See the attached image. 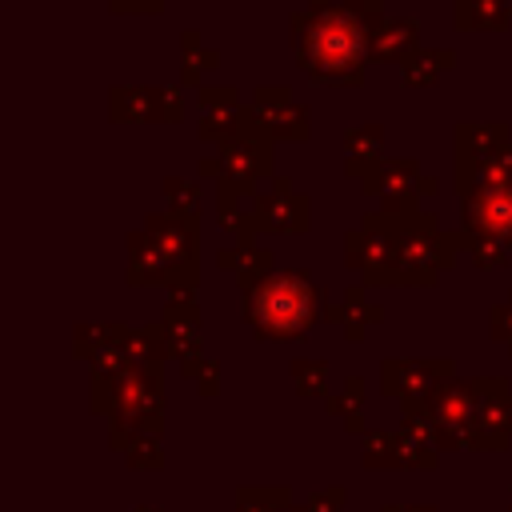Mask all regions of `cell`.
Here are the masks:
<instances>
[{"label": "cell", "mask_w": 512, "mask_h": 512, "mask_svg": "<svg viewBox=\"0 0 512 512\" xmlns=\"http://www.w3.org/2000/svg\"><path fill=\"white\" fill-rule=\"evenodd\" d=\"M384 12L304 8L292 16L296 68L324 88H360L372 64V28Z\"/></svg>", "instance_id": "cell-1"}, {"label": "cell", "mask_w": 512, "mask_h": 512, "mask_svg": "<svg viewBox=\"0 0 512 512\" xmlns=\"http://www.w3.org/2000/svg\"><path fill=\"white\" fill-rule=\"evenodd\" d=\"M328 292L304 268H276L264 284L244 292L240 316L256 332V340H304L316 320L328 316Z\"/></svg>", "instance_id": "cell-2"}, {"label": "cell", "mask_w": 512, "mask_h": 512, "mask_svg": "<svg viewBox=\"0 0 512 512\" xmlns=\"http://www.w3.org/2000/svg\"><path fill=\"white\" fill-rule=\"evenodd\" d=\"M380 220L396 236V288H432L440 272H448L464 256V228L444 232L436 212H380Z\"/></svg>", "instance_id": "cell-3"}, {"label": "cell", "mask_w": 512, "mask_h": 512, "mask_svg": "<svg viewBox=\"0 0 512 512\" xmlns=\"http://www.w3.org/2000/svg\"><path fill=\"white\" fill-rule=\"evenodd\" d=\"M92 412L128 420L136 436H164V368H128L116 380H92Z\"/></svg>", "instance_id": "cell-4"}, {"label": "cell", "mask_w": 512, "mask_h": 512, "mask_svg": "<svg viewBox=\"0 0 512 512\" xmlns=\"http://www.w3.org/2000/svg\"><path fill=\"white\" fill-rule=\"evenodd\" d=\"M216 156H220V196H236V200H252L260 192V180H272L276 168H272V136L260 132L252 124V116L244 112V128L216 144Z\"/></svg>", "instance_id": "cell-5"}, {"label": "cell", "mask_w": 512, "mask_h": 512, "mask_svg": "<svg viewBox=\"0 0 512 512\" xmlns=\"http://www.w3.org/2000/svg\"><path fill=\"white\" fill-rule=\"evenodd\" d=\"M360 192L380 200V212L400 216V212H420V200L436 196L440 184L424 176L412 156H384L360 172Z\"/></svg>", "instance_id": "cell-6"}, {"label": "cell", "mask_w": 512, "mask_h": 512, "mask_svg": "<svg viewBox=\"0 0 512 512\" xmlns=\"http://www.w3.org/2000/svg\"><path fill=\"white\" fill-rule=\"evenodd\" d=\"M168 260V288H200V216L180 212H148L144 224Z\"/></svg>", "instance_id": "cell-7"}, {"label": "cell", "mask_w": 512, "mask_h": 512, "mask_svg": "<svg viewBox=\"0 0 512 512\" xmlns=\"http://www.w3.org/2000/svg\"><path fill=\"white\" fill-rule=\"evenodd\" d=\"M344 264L360 272L364 288H396V236L380 220V212H368L360 228L344 236Z\"/></svg>", "instance_id": "cell-8"}, {"label": "cell", "mask_w": 512, "mask_h": 512, "mask_svg": "<svg viewBox=\"0 0 512 512\" xmlns=\"http://www.w3.org/2000/svg\"><path fill=\"white\" fill-rule=\"evenodd\" d=\"M160 324H164V336H168V352L180 364V376L196 380L200 364L208 360L200 352V296H196V288H172L168 300H164Z\"/></svg>", "instance_id": "cell-9"}, {"label": "cell", "mask_w": 512, "mask_h": 512, "mask_svg": "<svg viewBox=\"0 0 512 512\" xmlns=\"http://www.w3.org/2000/svg\"><path fill=\"white\" fill-rule=\"evenodd\" d=\"M456 364L448 356H388L380 360V392L400 404L428 400L444 380H452Z\"/></svg>", "instance_id": "cell-10"}, {"label": "cell", "mask_w": 512, "mask_h": 512, "mask_svg": "<svg viewBox=\"0 0 512 512\" xmlns=\"http://www.w3.org/2000/svg\"><path fill=\"white\" fill-rule=\"evenodd\" d=\"M244 112H248L252 124H256L260 132H268L272 140L296 144V140H308V136H312V116H308V108L296 104L292 92L280 88V84L256 88V92H252V104H244Z\"/></svg>", "instance_id": "cell-11"}, {"label": "cell", "mask_w": 512, "mask_h": 512, "mask_svg": "<svg viewBox=\"0 0 512 512\" xmlns=\"http://www.w3.org/2000/svg\"><path fill=\"white\" fill-rule=\"evenodd\" d=\"M476 380V452H504L512 444V384L504 376Z\"/></svg>", "instance_id": "cell-12"}, {"label": "cell", "mask_w": 512, "mask_h": 512, "mask_svg": "<svg viewBox=\"0 0 512 512\" xmlns=\"http://www.w3.org/2000/svg\"><path fill=\"white\" fill-rule=\"evenodd\" d=\"M252 208L260 220V236H300L312 224V200L296 192L288 176H272L268 192L252 196Z\"/></svg>", "instance_id": "cell-13"}, {"label": "cell", "mask_w": 512, "mask_h": 512, "mask_svg": "<svg viewBox=\"0 0 512 512\" xmlns=\"http://www.w3.org/2000/svg\"><path fill=\"white\" fill-rule=\"evenodd\" d=\"M460 228L468 236H488V240H500L504 248H512V188H496V192H480V196L464 200Z\"/></svg>", "instance_id": "cell-14"}, {"label": "cell", "mask_w": 512, "mask_h": 512, "mask_svg": "<svg viewBox=\"0 0 512 512\" xmlns=\"http://www.w3.org/2000/svg\"><path fill=\"white\" fill-rule=\"evenodd\" d=\"M216 268L232 272V280H236V288L244 296V292H252L256 284H264L276 272V252L256 244V240H232V244H224L216 252Z\"/></svg>", "instance_id": "cell-15"}, {"label": "cell", "mask_w": 512, "mask_h": 512, "mask_svg": "<svg viewBox=\"0 0 512 512\" xmlns=\"http://www.w3.org/2000/svg\"><path fill=\"white\" fill-rule=\"evenodd\" d=\"M496 188H512V148L488 160H460L452 172V192L460 196V204L480 192H496Z\"/></svg>", "instance_id": "cell-16"}, {"label": "cell", "mask_w": 512, "mask_h": 512, "mask_svg": "<svg viewBox=\"0 0 512 512\" xmlns=\"http://www.w3.org/2000/svg\"><path fill=\"white\" fill-rule=\"evenodd\" d=\"M512 148V132L504 120H460L452 128V156L460 160H488Z\"/></svg>", "instance_id": "cell-17"}, {"label": "cell", "mask_w": 512, "mask_h": 512, "mask_svg": "<svg viewBox=\"0 0 512 512\" xmlns=\"http://www.w3.org/2000/svg\"><path fill=\"white\" fill-rule=\"evenodd\" d=\"M440 460V444H436V428L424 412H404L400 428H396V468H436Z\"/></svg>", "instance_id": "cell-18"}, {"label": "cell", "mask_w": 512, "mask_h": 512, "mask_svg": "<svg viewBox=\"0 0 512 512\" xmlns=\"http://www.w3.org/2000/svg\"><path fill=\"white\" fill-rule=\"evenodd\" d=\"M420 48V20L412 16H380L372 28V60L376 64H404Z\"/></svg>", "instance_id": "cell-19"}, {"label": "cell", "mask_w": 512, "mask_h": 512, "mask_svg": "<svg viewBox=\"0 0 512 512\" xmlns=\"http://www.w3.org/2000/svg\"><path fill=\"white\" fill-rule=\"evenodd\" d=\"M124 244H128V272H124V280L132 288H160V284L168 288V260L160 256L152 232L136 228V232H128Z\"/></svg>", "instance_id": "cell-20"}, {"label": "cell", "mask_w": 512, "mask_h": 512, "mask_svg": "<svg viewBox=\"0 0 512 512\" xmlns=\"http://www.w3.org/2000/svg\"><path fill=\"white\" fill-rule=\"evenodd\" d=\"M324 320H328V324H340L348 344H360V340L368 336V328L384 320V312H380L376 304H368V288H364V284H348V288H344V300L332 304Z\"/></svg>", "instance_id": "cell-21"}, {"label": "cell", "mask_w": 512, "mask_h": 512, "mask_svg": "<svg viewBox=\"0 0 512 512\" xmlns=\"http://www.w3.org/2000/svg\"><path fill=\"white\" fill-rule=\"evenodd\" d=\"M452 68H456V52L452 48H416L400 64V80L408 88H436Z\"/></svg>", "instance_id": "cell-22"}, {"label": "cell", "mask_w": 512, "mask_h": 512, "mask_svg": "<svg viewBox=\"0 0 512 512\" xmlns=\"http://www.w3.org/2000/svg\"><path fill=\"white\" fill-rule=\"evenodd\" d=\"M344 148H348L344 176H356V180H360V172H364L368 164L384 160V128H380L376 120H368V124H352V128L344 132Z\"/></svg>", "instance_id": "cell-23"}, {"label": "cell", "mask_w": 512, "mask_h": 512, "mask_svg": "<svg viewBox=\"0 0 512 512\" xmlns=\"http://www.w3.org/2000/svg\"><path fill=\"white\" fill-rule=\"evenodd\" d=\"M452 24L456 32H504L512 12L500 0H452Z\"/></svg>", "instance_id": "cell-24"}, {"label": "cell", "mask_w": 512, "mask_h": 512, "mask_svg": "<svg viewBox=\"0 0 512 512\" xmlns=\"http://www.w3.org/2000/svg\"><path fill=\"white\" fill-rule=\"evenodd\" d=\"M212 68H220V52L204 48L196 28H184L180 32V84L196 92V88H204V72H212Z\"/></svg>", "instance_id": "cell-25"}, {"label": "cell", "mask_w": 512, "mask_h": 512, "mask_svg": "<svg viewBox=\"0 0 512 512\" xmlns=\"http://www.w3.org/2000/svg\"><path fill=\"white\" fill-rule=\"evenodd\" d=\"M108 116L116 124H152V84H112L108 92Z\"/></svg>", "instance_id": "cell-26"}, {"label": "cell", "mask_w": 512, "mask_h": 512, "mask_svg": "<svg viewBox=\"0 0 512 512\" xmlns=\"http://www.w3.org/2000/svg\"><path fill=\"white\" fill-rule=\"evenodd\" d=\"M128 332H132V328H128V324H116V320H104V324H88V320H80V324L72 328V356L92 360L100 348L124 344Z\"/></svg>", "instance_id": "cell-27"}, {"label": "cell", "mask_w": 512, "mask_h": 512, "mask_svg": "<svg viewBox=\"0 0 512 512\" xmlns=\"http://www.w3.org/2000/svg\"><path fill=\"white\" fill-rule=\"evenodd\" d=\"M292 508V492L284 484H240L236 512H284Z\"/></svg>", "instance_id": "cell-28"}, {"label": "cell", "mask_w": 512, "mask_h": 512, "mask_svg": "<svg viewBox=\"0 0 512 512\" xmlns=\"http://www.w3.org/2000/svg\"><path fill=\"white\" fill-rule=\"evenodd\" d=\"M244 128V108H212L196 116V136L208 144H224Z\"/></svg>", "instance_id": "cell-29"}, {"label": "cell", "mask_w": 512, "mask_h": 512, "mask_svg": "<svg viewBox=\"0 0 512 512\" xmlns=\"http://www.w3.org/2000/svg\"><path fill=\"white\" fill-rule=\"evenodd\" d=\"M288 368H292V388H296V396H304V400H328V364H324V360L296 356Z\"/></svg>", "instance_id": "cell-30"}, {"label": "cell", "mask_w": 512, "mask_h": 512, "mask_svg": "<svg viewBox=\"0 0 512 512\" xmlns=\"http://www.w3.org/2000/svg\"><path fill=\"white\" fill-rule=\"evenodd\" d=\"M364 392H368V380H364V376H344L340 392H332V396L324 400V412L336 416V420L364 416Z\"/></svg>", "instance_id": "cell-31"}, {"label": "cell", "mask_w": 512, "mask_h": 512, "mask_svg": "<svg viewBox=\"0 0 512 512\" xmlns=\"http://www.w3.org/2000/svg\"><path fill=\"white\" fill-rule=\"evenodd\" d=\"M184 112V84H152V124H180Z\"/></svg>", "instance_id": "cell-32"}, {"label": "cell", "mask_w": 512, "mask_h": 512, "mask_svg": "<svg viewBox=\"0 0 512 512\" xmlns=\"http://www.w3.org/2000/svg\"><path fill=\"white\" fill-rule=\"evenodd\" d=\"M360 460L364 468H396V432L368 428L360 436Z\"/></svg>", "instance_id": "cell-33"}, {"label": "cell", "mask_w": 512, "mask_h": 512, "mask_svg": "<svg viewBox=\"0 0 512 512\" xmlns=\"http://www.w3.org/2000/svg\"><path fill=\"white\" fill-rule=\"evenodd\" d=\"M124 464L128 468H140V472H156V468H164V436H152V432H144V436H136L124 452Z\"/></svg>", "instance_id": "cell-34"}, {"label": "cell", "mask_w": 512, "mask_h": 512, "mask_svg": "<svg viewBox=\"0 0 512 512\" xmlns=\"http://www.w3.org/2000/svg\"><path fill=\"white\" fill-rule=\"evenodd\" d=\"M196 208H200V184H196V180L168 176V180H164V212L196 216Z\"/></svg>", "instance_id": "cell-35"}, {"label": "cell", "mask_w": 512, "mask_h": 512, "mask_svg": "<svg viewBox=\"0 0 512 512\" xmlns=\"http://www.w3.org/2000/svg\"><path fill=\"white\" fill-rule=\"evenodd\" d=\"M464 236H468V232H464ZM464 256H468L480 272H488V268H504V264H508V256H512V248H504L500 240H488V236H468Z\"/></svg>", "instance_id": "cell-36"}, {"label": "cell", "mask_w": 512, "mask_h": 512, "mask_svg": "<svg viewBox=\"0 0 512 512\" xmlns=\"http://www.w3.org/2000/svg\"><path fill=\"white\" fill-rule=\"evenodd\" d=\"M212 108H244L240 104V88L236 84H204L196 88V112H212Z\"/></svg>", "instance_id": "cell-37"}, {"label": "cell", "mask_w": 512, "mask_h": 512, "mask_svg": "<svg viewBox=\"0 0 512 512\" xmlns=\"http://www.w3.org/2000/svg\"><path fill=\"white\" fill-rule=\"evenodd\" d=\"M488 336H492L496 344H504L508 356H512V292H508L504 304H496V308L488 312Z\"/></svg>", "instance_id": "cell-38"}, {"label": "cell", "mask_w": 512, "mask_h": 512, "mask_svg": "<svg viewBox=\"0 0 512 512\" xmlns=\"http://www.w3.org/2000/svg\"><path fill=\"white\" fill-rule=\"evenodd\" d=\"M344 500H348V488H344V484H328V488L312 492L300 508H304V512H344Z\"/></svg>", "instance_id": "cell-39"}, {"label": "cell", "mask_w": 512, "mask_h": 512, "mask_svg": "<svg viewBox=\"0 0 512 512\" xmlns=\"http://www.w3.org/2000/svg\"><path fill=\"white\" fill-rule=\"evenodd\" d=\"M192 384H196L200 396H216V392H220V364H216V360H204Z\"/></svg>", "instance_id": "cell-40"}, {"label": "cell", "mask_w": 512, "mask_h": 512, "mask_svg": "<svg viewBox=\"0 0 512 512\" xmlns=\"http://www.w3.org/2000/svg\"><path fill=\"white\" fill-rule=\"evenodd\" d=\"M112 12H132V16H156L164 0H108Z\"/></svg>", "instance_id": "cell-41"}, {"label": "cell", "mask_w": 512, "mask_h": 512, "mask_svg": "<svg viewBox=\"0 0 512 512\" xmlns=\"http://www.w3.org/2000/svg\"><path fill=\"white\" fill-rule=\"evenodd\" d=\"M308 8H360V12H384V0H308Z\"/></svg>", "instance_id": "cell-42"}, {"label": "cell", "mask_w": 512, "mask_h": 512, "mask_svg": "<svg viewBox=\"0 0 512 512\" xmlns=\"http://www.w3.org/2000/svg\"><path fill=\"white\" fill-rule=\"evenodd\" d=\"M196 172H200L204 180H220V156H204V160L196 164Z\"/></svg>", "instance_id": "cell-43"}, {"label": "cell", "mask_w": 512, "mask_h": 512, "mask_svg": "<svg viewBox=\"0 0 512 512\" xmlns=\"http://www.w3.org/2000/svg\"><path fill=\"white\" fill-rule=\"evenodd\" d=\"M380 512H436V504H384Z\"/></svg>", "instance_id": "cell-44"}, {"label": "cell", "mask_w": 512, "mask_h": 512, "mask_svg": "<svg viewBox=\"0 0 512 512\" xmlns=\"http://www.w3.org/2000/svg\"><path fill=\"white\" fill-rule=\"evenodd\" d=\"M136 512H160V508H148V504H140V508H136Z\"/></svg>", "instance_id": "cell-45"}, {"label": "cell", "mask_w": 512, "mask_h": 512, "mask_svg": "<svg viewBox=\"0 0 512 512\" xmlns=\"http://www.w3.org/2000/svg\"><path fill=\"white\" fill-rule=\"evenodd\" d=\"M284 512H304V508H300V504H292V508H284Z\"/></svg>", "instance_id": "cell-46"}, {"label": "cell", "mask_w": 512, "mask_h": 512, "mask_svg": "<svg viewBox=\"0 0 512 512\" xmlns=\"http://www.w3.org/2000/svg\"><path fill=\"white\" fill-rule=\"evenodd\" d=\"M500 4H504V8H508V12H512V0H500Z\"/></svg>", "instance_id": "cell-47"}, {"label": "cell", "mask_w": 512, "mask_h": 512, "mask_svg": "<svg viewBox=\"0 0 512 512\" xmlns=\"http://www.w3.org/2000/svg\"><path fill=\"white\" fill-rule=\"evenodd\" d=\"M508 512H512V500H508Z\"/></svg>", "instance_id": "cell-48"}]
</instances>
